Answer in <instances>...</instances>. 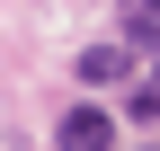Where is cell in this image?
<instances>
[{"label": "cell", "instance_id": "obj_2", "mask_svg": "<svg viewBox=\"0 0 160 151\" xmlns=\"http://www.w3.org/2000/svg\"><path fill=\"white\" fill-rule=\"evenodd\" d=\"M133 53H142V45H89V53H80V80H125Z\"/></svg>", "mask_w": 160, "mask_h": 151}, {"label": "cell", "instance_id": "obj_3", "mask_svg": "<svg viewBox=\"0 0 160 151\" xmlns=\"http://www.w3.org/2000/svg\"><path fill=\"white\" fill-rule=\"evenodd\" d=\"M125 124H160V80H142V89L125 98Z\"/></svg>", "mask_w": 160, "mask_h": 151}, {"label": "cell", "instance_id": "obj_1", "mask_svg": "<svg viewBox=\"0 0 160 151\" xmlns=\"http://www.w3.org/2000/svg\"><path fill=\"white\" fill-rule=\"evenodd\" d=\"M53 142H62V151H107V142H116V116H107V107H71Z\"/></svg>", "mask_w": 160, "mask_h": 151}]
</instances>
